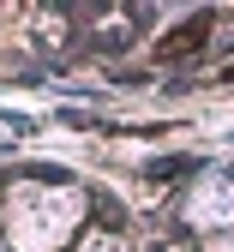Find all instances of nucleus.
Listing matches in <instances>:
<instances>
[{
  "label": "nucleus",
  "instance_id": "nucleus-1",
  "mask_svg": "<svg viewBox=\"0 0 234 252\" xmlns=\"http://www.w3.org/2000/svg\"><path fill=\"white\" fill-rule=\"evenodd\" d=\"M210 42V12H192L180 30H168V36H162V48H156V60H192L198 48Z\"/></svg>",
  "mask_w": 234,
  "mask_h": 252
}]
</instances>
